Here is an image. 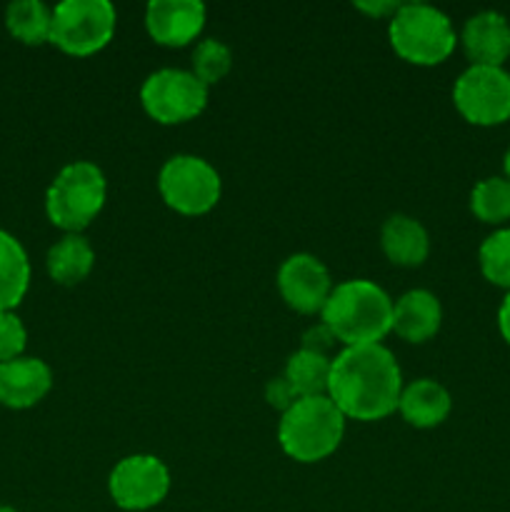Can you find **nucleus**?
<instances>
[{"instance_id":"obj_31","label":"nucleus","mask_w":510,"mask_h":512,"mask_svg":"<svg viewBox=\"0 0 510 512\" xmlns=\"http://www.w3.org/2000/svg\"><path fill=\"white\" fill-rule=\"evenodd\" d=\"M0 512H18V510H13V508H8V505H0Z\"/></svg>"},{"instance_id":"obj_13","label":"nucleus","mask_w":510,"mask_h":512,"mask_svg":"<svg viewBox=\"0 0 510 512\" xmlns=\"http://www.w3.org/2000/svg\"><path fill=\"white\" fill-rule=\"evenodd\" d=\"M53 388V370L45 360L20 358L0 363V405L10 410H28L38 405Z\"/></svg>"},{"instance_id":"obj_16","label":"nucleus","mask_w":510,"mask_h":512,"mask_svg":"<svg viewBox=\"0 0 510 512\" xmlns=\"http://www.w3.org/2000/svg\"><path fill=\"white\" fill-rule=\"evenodd\" d=\"M380 248L385 258L400 268H418L428 260L430 238L423 223L410 215L395 213L390 215L380 230Z\"/></svg>"},{"instance_id":"obj_6","label":"nucleus","mask_w":510,"mask_h":512,"mask_svg":"<svg viewBox=\"0 0 510 512\" xmlns=\"http://www.w3.org/2000/svg\"><path fill=\"white\" fill-rule=\"evenodd\" d=\"M118 13L110 0H63L53 8L50 43L75 58L100 53L113 40Z\"/></svg>"},{"instance_id":"obj_12","label":"nucleus","mask_w":510,"mask_h":512,"mask_svg":"<svg viewBox=\"0 0 510 512\" xmlns=\"http://www.w3.org/2000/svg\"><path fill=\"white\" fill-rule=\"evenodd\" d=\"M205 25V5L200 0H153L145 8V30L165 48L193 43Z\"/></svg>"},{"instance_id":"obj_5","label":"nucleus","mask_w":510,"mask_h":512,"mask_svg":"<svg viewBox=\"0 0 510 512\" xmlns=\"http://www.w3.org/2000/svg\"><path fill=\"white\" fill-rule=\"evenodd\" d=\"M388 38L395 53L413 65H440L458 45L448 15L425 3H400L390 18Z\"/></svg>"},{"instance_id":"obj_23","label":"nucleus","mask_w":510,"mask_h":512,"mask_svg":"<svg viewBox=\"0 0 510 512\" xmlns=\"http://www.w3.org/2000/svg\"><path fill=\"white\" fill-rule=\"evenodd\" d=\"M480 273L488 283L510 293V228L495 230L478 250Z\"/></svg>"},{"instance_id":"obj_26","label":"nucleus","mask_w":510,"mask_h":512,"mask_svg":"<svg viewBox=\"0 0 510 512\" xmlns=\"http://www.w3.org/2000/svg\"><path fill=\"white\" fill-rule=\"evenodd\" d=\"M265 400H268L270 408L285 413V410L293 408L295 400H300V398H298V393H295L293 385H290V380L285 378V375H280V378L268 380V385H265Z\"/></svg>"},{"instance_id":"obj_10","label":"nucleus","mask_w":510,"mask_h":512,"mask_svg":"<svg viewBox=\"0 0 510 512\" xmlns=\"http://www.w3.org/2000/svg\"><path fill=\"white\" fill-rule=\"evenodd\" d=\"M110 498L118 508L140 512L165 500L170 490V470L155 455H128L108 478Z\"/></svg>"},{"instance_id":"obj_22","label":"nucleus","mask_w":510,"mask_h":512,"mask_svg":"<svg viewBox=\"0 0 510 512\" xmlns=\"http://www.w3.org/2000/svg\"><path fill=\"white\" fill-rule=\"evenodd\" d=\"M470 210L478 220L488 225H500L510 220V180L485 178L470 193Z\"/></svg>"},{"instance_id":"obj_9","label":"nucleus","mask_w":510,"mask_h":512,"mask_svg":"<svg viewBox=\"0 0 510 512\" xmlns=\"http://www.w3.org/2000/svg\"><path fill=\"white\" fill-rule=\"evenodd\" d=\"M453 103L470 125L505 123L510 120V73L493 65H470L455 80Z\"/></svg>"},{"instance_id":"obj_4","label":"nucleus","mask_w":510,"mask_h":512,"mask_svg":"<svg viewBox=\"0 0 510 512\" xmlns=\"http://www.w3.org/2000/svg\"><path fill=\"white\" fill-rule=\"evenodd\" d=\"M108 183L103 170L88 160L65 165L45 193V213L55 228L65 233H83L103 210Z\"/></svg>"},{"instance_id":"obj_11","label":"nucleus","mask_w":510,"mask_h":512,"mask_svg":"<svg viewBox=\"0 0 510 512\" xmlns=\"http://www.w3.org/2000/svg\"><path fill=\"white\" fill-rule=\"evenodd\" d=\"M278 290L280 298L285 300L288 308H293L300 315L323 313L333 283L330 273L315 255L295 253L280 265L278 270Z\"/></svg>"},{"instance_id":"obj_29","label":"nucleus","mask_w":510,"mask_h":512,"mask_svg":"<svg viewBox=\"0 0 510 512\" xmlns=\"http://www.w3.org/2000/svg\"><path fill=\"white\" fill-rule=\"evenodd\" d=\"M498 330H500V335H503L505 343L510 345V293L505 295L503 303H500V310H498Z\"/></svg>"},{"instance_id":"obj_1","label":"nucleus","mask_w":510,"mask_h":512,"mask_svg":"<svg viewBox=\"0 0 510 512\" xmlns=\"http://www.w3.org/2000/svg\"><path fill=\"white\" fill-rule=\"evenodd\" d=\"M403 375L385 345L343 348L330 365L328 398L350 420L373 423L398 410Z\"/></svg>"},{"instance_id":"obj_25","label":"nucleus","mask_w":510,"mask_h":512,"mask_svg":"<svg viewBox=\"0 0 510 512\" xmlns=\"http://www.w3.org/2000/svg\"><path fill=\"white\" fill-rule=\"evenodd\" d=\"M28 343V330L13 310H0V363H8L23 355Z\"/></svg>"},{"instance_id":"obj_17","label":"nucleus","mask_w":510,"mask_h":512,"mask_svg":"<svg viewBox=\"0 0 510 512\" xmlns=\"http://www.w3.org/2000/svg\"><path fill=\"white\" fill-rule=\"evenodd\" d=\"M400 415L408 425L420 430L438 428L440 423H445L453 410V400L450 393L438 383V380L420 378L415 383L405 385L403 393H400L398 403Z\"/></svg>"},{"instance_id":"obj_8","label":"nucleus","mask_w":510,"mask_h":512,"mask_svg":"<svg viewBox=\"0 0 510 512\" xmlns=\"http://www.w3.org/2000/svg\"><path fill=\"white\" fill-rule=\"evenodd\" d=\"M140 103L155 123H188V120L198 118L208 105V85L200 83L193 70H155L140 88Z\"/></svg>"},{"instance_id":"obj_7","label":"nucleus","mask_w":510,"mask_h":512,"mask_svg":"<svg viewBox=\"0 0 510 512\" xmlns=\"http://www.w3.org/2000/svg\"><path fill=\"white\" fill-rule=\"evenodd\" d=\"M165 205L180 215H205L218 205L223 183L208 160L198 155H173L158 175Z\"/></svg>"},{"instance_id":"obj_3","label":"nucleus","mask_w":510,"mask_h":512,"mask_svg":"<svg viewBox=\"0 0 510 512\" xmlns=\"http://www.w3.org/2000/svg\"><path fill=\"white\" fill-rule=\"evenodd\" d=\"M345 433V415L328 395L300 398L278 423V443L295 463H320L338 450Z\"/></svg>"},{"instance_id":"obj_30","label":"nucleus","mask_w":510,"mask_h":512,"mask_svg":"<svg viewBox=\"0 0 510 512\" xmlns=\"http://www.w3.org/2000/svg\"><path fill=\"white\" fill-rule=\"evenodd\" d=\"M503 168H505V178L510 180V148H508V153H505V158H503Z\"/></svg>"},{"instance_id":"obj_2","label":"nucleus","mask_w":510,"mask_h":512,"mask_svg":"<svg viewBox=\"0 0 510 512\" xmlns=\"http://www.w3.org/2000/svg\"><path fill=\"white\" fill-rule=\"evenodd\" d=\"M320 315L345 348L378 345L393 333V300L370 280H345L335 285Z\"/></svg>"},{"instance_id":"obj_20","label":"nucleus","mask_w":510,"mask_h":512,"mask_svg":"<svg viewBox=\"0 0 510 512\" xmlns=\"http://www.w3.org/2000/svg\"><path fill=\"white\" fill-rule=\"evenodd\" d=\"M5 25L10 35L25 45L50 43L53 10L40 0H15L5 8Z\"/></svg>"},{"instance_id":"obj_19","label":"nucleus","mask_w":510,"mask_h":512,"mask_svg":"<svg viewBox=\"0 0 510 512\" xmlns=\"http://www.w3.org/2000/svg\"><path fill=\"white\" fill-rule=\"evenodd\" d=\"M30 288V260L15 235L0 230V310H15Z\"/></svg>"},{"instance_id":"obj_28","label":"nucleus","mask_w":510,"mask_h":512,"mask_svg":"<svg viewBox=\"0 0 510 512\" xmlns=\"http://www.w3.org/2000/svg\"><path fill=\"white\" fill-rule=\"evenodd\" d=\"M355 8L363 10V13L373 15V18H385V15H390L393 18L395 13H398L400 3H355Z\"/></svg>"},{"instance_id":"obj_14","label":"nucleus","mask_w":510,"mask_h":512,"mask_svg":"<svg viewBox=\"0 0 510 512\" xmlns=\"http://www.w3.org/2000/svg\"><path fill=\"white\" fill-rule=\"evenodd\" d=\"M470 65H493L503 68L510 58V20L498 10H480L465 20L460 33Z\"/></svg>"},{"instance_id":"obj_27","label":"nucleus","mask_w":510,"mask_h":512,"mask_svg":"<svg viewBox=\"0 0 510 512\" xmlns=\"http://www.w3.org/2000/svg\"><path fill=\"white\" fill-rule=\"evenodd\" d=\"M335 343H338V340H335V335L330 333L328 325L318 323V325H313V328L305 330L303 340H300V350L330 358V350H333Z\"/></svg>"},{"instance_id":"obj_21","label":"nucleus","mask_w":510,"mask_h":512,"mask_svg":"<svg viewBox=\"0 0 510 512\" xmlns=\"http://www.w3.org/2000/svg\"><path fill=\"white\" fill-rule=\"evenodd\" d=\"M330 365H333V358L298 350L290 355L283 375L290 380L298 398H320V395H328Z\"/></svg>"},{"instance_id":"obj_18","label":"nucleus","mask_w":510,"mask_h":512,"mask_svg":"<svg viewBox=\"0 0 510 512\" xmlns=\"http://www.w3.org/2000/svg\"><path fill=\"white\" fill-rule=\"evenodd\" d=\"M48 275L58 285H78L90 275L95 265V250L83 233H65L48 250Z\"/></svg>"},{"instance_id":"obj_15","label":"nucleus","mask_w":510,"mask_h":512,"mask_svg":"<svg viewBox=\"0 0 510 512\" xmlns=\"http://www.w3.org/2000/svg\"><path fill=\"white\" fill-rule=\"evenodd\" d=\"M443 323L440 300L430 290L415 288L393 303V333L408 343H425Z\"/></svg>"},{"instance_id":"obj_24","label":"nucleus","mask_w":510,"mask_h":512,"mask_svg":"<svg viewBox=\"0 0 510 512\" xmlns=\"http://www.w3.org/2000/svg\"><path fill=\"white\" fill-rule=\"evenodd\" d=\"M230 68H233V53H230V48L225 43H220L215 38H205L195 45L193 75L200 83H205L210 88V85L220 83L230 73Z\"/></svg>"}]
</instances>
